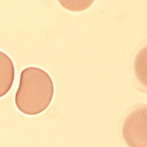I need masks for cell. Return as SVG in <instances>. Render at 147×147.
Instances as JSON below:
<instances>
[{
    "label": "cell",
    "mask_w": 147,
    "mask_h": 147,
    "mask_svg": "<svg viewBox=\"0 0 147 147\" xmlns=\"http://www.w3.org/2000/svg\"><path fill=\"white\" fill-rule=\"evenodd\" d=\"M54 89L52 79L45 70L34 66L25 68L21 72L15 96L16 106L26 115H38L51 103Z\"/></svg>",
    "instance_id": "cell-1"
},
{
    "label": "cell",
    "mask_w": 147,
    "mask_h": 147,
    "mask_svg": "<svg viewBox=\"0 0 147 147\" xmlns=\"http://www.w3.org/2000/svg\"><path fill=\"white\" fill-rule=\"evenodd\" d=\"M147 106L138 107L130 113L124 123L122 134L131 147H147Z\"/></svg>",
    "instance_id": "cell-2"
},
{
    "label": "cell",
    "mask_w": 147,
    "mask_h": 147,
    "mask_svg": "<svg viewBox=\"0 0 147 147\" xmlns=\"http://www.w3.org/2000/svg\"><path fill=\"white\" fill-rule=\"evenodd\" d=\"M0 97L8 93L13 83L15 69L13 62L5 53L0 51Z\"/></svg>",
    "instance_id": "cell-3"
},
{
    "label": "cell",
    "mask_w": 147,
    "mask_h": 147,
    "mask_svg": "<svg viewBox=\"0 0 147 147\" xmlns=\"http://www.w3.org/2000/svg\"><path fill=\"white\" fill-rule=\"evenodd\" d=\"M134 69L139 82L147 87V46L142 49L136 55Z\"/></svg>",
    "instance_id": "cell-4"
},
{
    "label": "cell",
    "mask_w": 147,
    "mask_h": 147,
    "mask_svg": "<svg viewBox=\"0 0 147 147\" xmlns=\"http://www.w3.org/2000/svg\"><path fill=\"white\" fill-rule=\"evenodd\" d=\"M64 8L73 11H79L88 8L94 0H58Z\"/></svg>",
    "instance_id": "cell-5"
}]
</instances>
